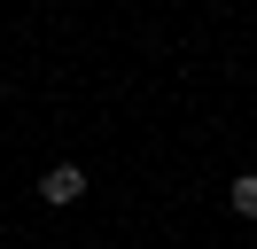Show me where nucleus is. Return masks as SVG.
Segmentation results:
<instances>
[{
  "mask_svg": "<svg viewBox=\"0 0 257 249\" xmlns=\"http://www.w3.org/2000/svg\"><path fill=\"white\" fill-rule=\"evenodd\" d=\"M39 195H47L55 210H63V202H78V195H86V171H78V164H55L47 179H39Z\"/></svg>",
  "mask_w": 257,
  "mask_h": 249,
  "instance_id": "f257e3e1",
  "label": "nucleus"
},
{
  "mask_svg": "<svg viewBox=\"0 0 257 249\" xmlns=\"http://www.w3.org/2000/svg\"><path fill=\"white\" fill-rule=\"evenodd\" d=\"M234 218H257V171H241V179H234Z\"/></svg>",
  "mask_w": 257,
  "mask_h": 249,
  "instance_id": "f03ea898",
  "label": "nucleus"
}]
</instances>
